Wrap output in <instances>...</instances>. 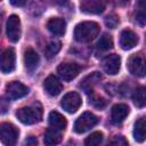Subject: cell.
<instances>
[{
	"label": "cell",
	"mask_w": 146,
	"mask_h": 146,
	"mask_svg": "<svg viewBox=\"0 0 146 146\" xmlns=\"http://www.w3.org/2000/svg\"><path fill=\"white\" fill-rule=\"evenodd\" d=\"M47 29L49 30V32L54 35L60 36L65 33L66 31V22L63 18L59 17H52L48 21L47 23Z\"/></svg>",
	"instance_id": "cell-15"
},
{
	"label": "cell",
	"mask_w": 146,
	"mask_h": 146,
	"mask_svg": "<svg viewBox=\"0 0 146 146\" xmlns=\"http://www.w3.org/2000/svg\"><path fill=\"white\" fill-rule=\"evenodd\" d=\"M18 129L9 122H3L0 124V141L3 145H14L18 138Z\"/></svg>",
	"instance_id": "cell-4"
},
{
	"label": "cell",
	"mask_w": 146,
	"mask_h": 146,
	"mask_svg": "<svg viewBox=\"0 0 146 146\" xmlns=\"http://www.w3.org/2000/svg\"><path fill=\"white\" fill-rule=\"evenodd\" d=\"M100 27L96 22H81L74 29V39L78 42H90L98 35Z\"/></svg>",
	"instance_id": "cell-1"
},
{
	"label": "cell",
	"mask_w": 146,
	"mask_h": 146,
	"mask_svg": "<svg viewBox=\"0 0 146 146\" xmlns=\"http://www.w3.org/2000/svg\"><path fill=\"white\" fill-rule=\"evenodd\" d=\"M105 9L104 0H86L81 3V10L87 14H100Z\"/></svg>",
	"instance_id": "cell-16"
},
{
	"label": "cell",
	"mask_w": 146,
	"mask_h": 146,
	"mask_svg": "<svg viewBox=\"0 0 146 146\" xmlns=\"http://www.w3.org/2000/svg\"><path fill=\"white\" fill-rule=\"evenodd\" d=\"M43 88L46 90V92L50 96H57L60 94L62 89H63V86L62 83L59 82V80L57 79V76H55L54 74L49 75L44 82H43Z\"/></svg>",
	"instance_id": "cell-13"
},
{
	"label": "cell",
	"mask_w": 146,
	"mask_h": 146,
	"mask_svg": "<svg viewBox=\"0 0 146 146\" xmlns=\"http://www.w3.org/2000/svg\"><path fill=\"white\" fill-rule=\"evenodd\" d=\"M133 138L138 143H143L146 138V123L145 117H140L135 122L133 128Z\"/></svg>",
	"instance_id": "cell-19"
},
{
	"label": "cell",
	"mask_w": 146,
	"mask_h": 146,
	"mask_svg": "<svg viewBox=\"0 0 146 146\" xmlns=\"http://www.w3.org/2000/svg\"><path fill=\"white\" fill-rule=\"evenodd\" d=\"M110 144H112V145H127L128 143H127V140L124 139V137H122V136H115V137L110 141Z\"/></svg>",
	"instance_id": "cell-27"
},
{
	"label": "cell",
	"mask_w": 146,
	"mask_h": 146,
	"mask_svg": "<svg viewBox=\"0 0 146 146\" xmlns=\"http://www.w3.org/2000/svg\"><path fill=\"white\" fill-rule=\"evenodd\" d=\"M103 138H104V136L100 131H95L86 138L84 144L87 146H97L103 141Z\"/></svg>",
	"instance_id": "cell-25"
},
{
	"label": "cell",
	"mask_w": 146,
	"mask_h": 146,
	"mask_svg": "<svg viewBox=\"0 0 146 146\" xmlns=\"http://www.w3.org/2000/svg\"><path fill=\"white\" fill-rule=\"evenodd\" d=\"M98 123V117L91 112L82 113L74 123V131L76 133H84Z\"/></svg>",
	"instance_id": "cell-3"
},
{
	"label": "cell",
	"mask_w": 146,
	"mask_h": 146,
	"mask_svg": "<svg viewBox=\"0 0 146 146\" xmlns=\"http://www.w3.org/2000/svg\"><path fill=\"white\" fill-rule=\"evenodd\" d=\"M48 122L50 124V127L56 128L58 130H64L67 125V121L65 119L64 115H62L59 112L57 111H51L48 115Z\"/></svg>",
	"instance_id": "cell-18"
},
{
	"label": "cell",
	"mask_w": 146,
	"mask_h": 146,
	"mask_svg": "<svg viewBox=\"0 0 146 146\" xmlns=\"http://www.w3.org/2000/svg\"><path fill=\"white\" fill-rule=\"evenodd\" d=\"M113 47V40L111 38V35L108 34H103L98 42H97V48L99 50H103V51H106V50H110L111 48Z\"/></svg>",
	"instance_id": "cell-24"
},
{
	"label": "cell",
	"mask_w": 146,
	"mask_h": 146,
	"mask_svg": "<svg viewBox=\"0 0 146 146\" xmlns=\"http://www.w3.org/2000/svg\"><path fill=\"white\" fill-rule=\"evenodd\" d=\"M129 114V107L125 104H116L112 107L111 111V120L114 124H119L124 121V119Z\"/></svg>",
	"instance_id": "cell-14"
},
{
	"label": "cell",
	"mask_w": 146,
	"mask_h": 146,
	"mask_svg": "<svg viewBox=\"0 0 146 146\" xmlns=\"http://www.w3.org/2000/svg\"><path fill=\"white\" fill-rule=\"evenodd\" d=\"M81 104H82L81 96L75 91L67 92L60 100V106L68 113H75L80 108Z\"/></svg>",
	"instance_id": "cell-5"
},
{
	"label": "cell",
	"mask_w": 146,
	"mask_h": 146,
	"mask_svg": "<svg viewBox=\"0 0 146 146\" xmlns=\"http://www.w3.org/2000/svg\"><path fill=\"white\" fill-rule=\"evenodd\" d=\"M6 33L11 42H17L21 38V19L17 15H10L6 24Z\"/></svg>",
	"instance_id": "cell-6"
},
{
	"label": "cell",
	"mask_w": 146,
	"mask_h": 146,
	"mask_svg": "<svg viewBox=\"0 0 146 146\" xmlns=\"http://www.w3.org/2000/svg\"><path fill=\"white\" fill-rule=\"evenodd\" d=\"M60 140H62V135L58 129L51 127L46 130L43 137V141L46 145H57L60 143Z\"/></svg>",
	"instance_id": "cell-20"
},
{
	"label": "cell",
	"mask_w": 146,
	"mask_h": 146,
	"mask_svg": "<svg viewBox=\"0 0 146 146\" xmlns=\"http://www.w3.org/2000/svg\"><path fill=\"white\" fill-rule=\"evenodd\" d=\"M16 56L13 48L6 49L0 55V71L2 73H10L15 70Z\"/></svg>",
	"instance_id": "cell-8"
},
{
	"label": "cell",
	"mask_w": 146,
	"mask_h": 146,
	"mask_svg": "<svg viewBox=\"0 0 146 146\" xmlns=\"http://www.w3.org/2000/svg\"><path fill=\"white\" fill-rule=\"evenodd\" d=\"M81 71V66L76 63H62L57 67V73L64 81H71L78 76Z\"/></svg>",
	"instance_id": "cell-7"
},
{
	"label": "cell",
	"mask_w": 146,
	"mask_h": 146,
	"mask_svg": "<svg viewBox=\"0 0 146 146\" xmlns=\"http://www.w3.org/2000/svg\"><path fill=\"white\" fill-rule=\"evenodd\" d=\"M39 63H40V57L38 55V52L32 49V48H27L24 52V64H25V67L33 72L38 66H39Z\"/></svg>",
	"instance_id": "cell-17"
},
{
	"label": "cell",
	"mask_w": 146,
	"mask_h": 146,
	"mask_svg": "<svg viewBox=\"0 0 146 146\" xmlns=\"http://www.w3.org/2000/svg\"><path fill=\"white\" fill-rule=\"evenodd\" d=\"M10 1V3L13 5V6H16V7H22V6H24L29 0H9Z\"/></svg>",
	"instance_id": "cell-30"
},
{
	"label": "cell",
	"mask_w": 146,
	"mask_h": 146,
	"mask_svg": "<svg viewBox=\"0 0 146 146\" xmlns=\"http://www.w3.org/2000/svg\"><path fill=\"white\" fill-rule=\"evenodd\" d=\"M100 79H102L100 73H99V72H94V73H91L90 75H88V76L82 81V83L80 84V87L83 88L84 90H87V92H88V91H90V89H92V86H94L95 83H97Z\"/></svg>",
	"instance_id": "cell-21"
},
{
	"label": "cell",
	"mask_w": 146,
	"mask_h": 146,
	"mask_svg": "<svg viewBox=\"0 0 146 146\" xmlns=\"http://www.w3.org/2000/svg\"><path fill=\"white\" fill-rule=\"evenodd\" d=\"M136 19L139 22V24H140L141 26H144V24H145V13H144V8H141L140 11L137 14Z\"/></svg>",
	"instance_id": "cell-29"
},
{
	"label": "cell",
	"mask_w": 146,
	"mask_h": 146,
	"mask_svg": "<svg viewBox=\"0 0 146 146\" xmlns=\"http://www.w3.org/2000/svg\"><path fill=\"white\" fill-rule=\"evenodd\" d=\"M129 72L135 76H144L145 75V59L141 55H132L127 64Z\"/></svg>",
	"instance_id": "cell-9"
},
{
	"label": "cell",
	"mask_w": 146,
	"mask_h": 146,
	"mask_svg": "<svg viewBox=\"0 0 146 146\" xmlns=\"http://www.w3.org/2000/svg\"><path fill=\"white\" fill-rule=\"evenodd\" d=\"M29 91H30V89L25 84H23L22 82H18V81H13L9 84H7V87H6L7 96L13 100L26 96L29 94Z\"/></svg>",
	"instance_id": "cell-10"
},
{
	"label": "cell",
	"mask_w": 146,
	"mask_h": 146,
	"mask_svg": "<svg viewBox=\"0 0 146 146\" xmlns=\"http://www.w3.org/2000/svg\"><path fill=\"white\" fill-rule=\"evenodd\" d=\"M25 144H26V145H36V144H38V140H36L35 137L31 136V137H29V138L25 140Z\"/></svg>",
	"instance_id": "cell-31"
},
{
	"label": "cell",
	"mask_w": 146,
	"mask_h": 146,
	"mask_svg": "<svg viewBox=\"0 0 146 146\" xmlns=\"http://www.w3.org/2000/svg\"><path fill=\"white\" fill-rule=\"evenodd\" d=\"M60 48H62L60 41H51V42H49L47 44L46 50H44V54H46V56L48 58H52V57H55L58 54V51L60 50Z\"/></svg>",
	"instance_id": "cell-23"
},
{
	"label": "cell",
	"mask_w": 146,
	"mask_h": 146,
	"mask_svg": "<svg viewBox=\"0 0 146 146\" xmlns=\"http://www.w3.org/2000/svg\"><path fill=\"white\" fill-rule=\"evenodd\" d=\"M16 116L24 124H34L41 121L42 111L40 107H36V106L22 107L16 112Z\"/></svg>",
	"instance_id": "cell-2"
},
{
	"label": "cell",
	"mask_w": 146,
	"mask_h": 146,
	"mask_svg": "<svg viewBox=\"0 0 146 146\" xmlns=\"http://www.w3.org/2000/svg\"><path fill=\"white\" fill-rule=\"evenodd\" d=\"M132 100H133V103H135V105L137 107H140L141 108V107L145 106L146 100H145V88L144 87H138L133 91V94H132Z\"/></svg>",
	"instance_id": "cell-22"
},
{
	"label": "cell",
	"mask_w": 146,
	"mask_h": 146,
	"mask_svg": "<svg viewBox=\"0 0 146 146\" xmlns=\"http://www.w3.org/2000/svg\"><path fill=\"white\" fill-rule=\"evenodd\" d=\"M138 43V36L131 30H123L120 34V46L123 50L132 49Z\"/></svg>",
	"instance_id": "cell-12"
},
{
	"label": "cell",
	"mask_w": 146,
	"mask_h": 146,
	"mask_svg": "<svg viewBox=\"0 0 146 146\" xmlns=\"http://www.w3.org/2000/svg\"><path fill=\"white\" fill-rule=\"evenodd\" d=\"M119 17L116 16V15H110V16H107L106 18H105V24H106V26L107 27H110V29H115L117 25H119Z\"/></svg>",
	"instance_id": "cell-26"
},
{
	"label": "cell",
	"mask_w": 146,
	"mask_h": 146,
	"mask_svg": "<svg viewBox=\"0 0 146 146\" xmlns=\"http://www.w3.org/2000/svg\"><path fill=\"white\" fill-rule=\"evenodd\" d=\"M92 104H94L95 107L102 108V107H104V106L106 105V100H105L104 98H96V99L92 100Z\"/></svg>",
	"instance_id": "cell-28"
},
{
	"label": "cell",
	"mask_w": 146,
	"mask_h": 146,
	"mask_svg": "<svg viewBox=\"0 0 146 146\" xmlns=\"http://www.w3.org/2000/svg\"><path fill=\"white\" fill-rule=\"evenodd\" d=\"M121 67V57L119 55H110L103 60V68L110 75H115L119 73Z\"/></svg>",
	"instance_id": "cell-11"
}]
</instances>
